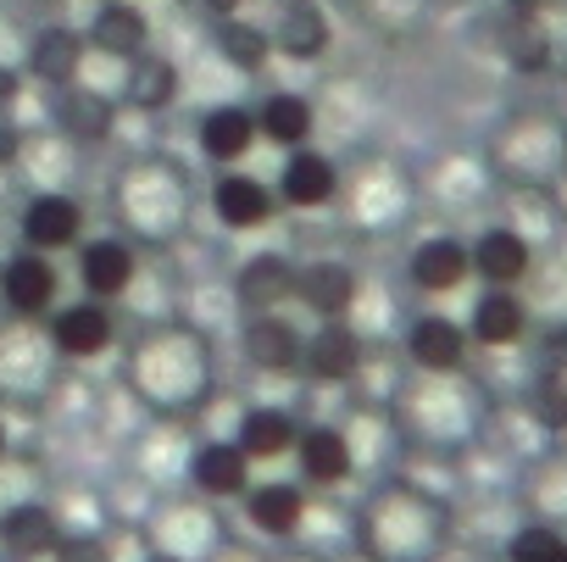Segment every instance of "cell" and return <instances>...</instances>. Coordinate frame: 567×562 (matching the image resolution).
I'll return each instance as SVG.
<instances>
[{"mask_svg": "<svg viewBox=\"0 0 567 562\" xmlns=\"http://www.w3.org/2000/svg\"><path fill=\"white\" fill-rule=\"evenodd\" d=\"M357 545L368 562H434L445 551V512L429 495L390 484L368 501L357 523Z\"/></svg>", "mask_w": 567, "mask_h": 562, "instance_id": "cell-1", "label": "cell"}, {"mask_svg": "<svg viewBox=\"0 0 567 562\" xmlns=\"http://www.w3.org/2000/svg\"><path fill=\"white\" fill-rule=\"evenodd\" d=\"M151 551H156V562H212V556L223 551L217 501L195 495V501L162 507V518H156V529H151Z\"/></svg>", "mask_w": 567, "mask_h": 562, "instance_id": "cell-2", "label": "cell"}, {"mask_svg": "<svg viewBox=\"0 0 567 562\" xmlns=\"http://www.w3.org/2000/svg\"><path fill=\"white\" fill-rule=\"evenodd\" d=\"M62 296V273L45 251H18L7 267H0V307L23 324H40L45 313H56Z\"/></svg>", "mask_w": 567, "mask_h": 562, "instance_id": "cell-3", "label": "cell"}, {"mask_svg": "<svg viewBox=\"0 0 567 562\" xmlns=\"http://www.w3.org/2000/svg\"><path fill=\"white\" fill-rule=\"evenodd\" d=\"M18 234H23V251H45V256L68 251L84 234V206L68 190H34L23 217H18Z\"/></svg>", "mask_w": 567, "mask_h": 562, "instance_id": "cell-4", "label": "cell"}, {"mask_svg": "<svg viewBox=\"0 0 567 562\" xmlns=\"http://www.w3.org/2000/svg\"><path fill=\"white\" fill-rule=\"evenodd\" d=\"M45 340H51L56 357H68V362H90V357L112 351V340H117L112 307H106V302H73V307H56Z\"/></svg>", "mask_w": 567, "mask_h": 562, "instance_id": "cell-5", "label": "cell"}, {"mask_svg": "<svg viewBox=\"0 0 567 562\" xmlns=\"http://www.w3.org/2000/svg\"><path fill=\"white\" fill-rule=\"evenodd\" d=\"M212 212H217V223L228 228V234H256V228H267L272 217H278V195H272V184H261L256 173H217V184H212Z\"/></svg>", "mask_w": 567, "mask_h": 562, "instance_id": "cell-6", "label": "cell"}, {"mask_svg": "<svg viewBox=\"0 0 567 562\" xmlns=\"http://www.w3.org/2000/svg\"><path fill=\"white\" fill-rule=\"evenodd\" d=\"M79 278H84V290L90 302H117L134 290V278H140V256L128 239L117 234H101V239H84L79 251Z\"/></svg>", "mask_w": 567, "mask_h": 562, "instance_id": "cell-7", "label": "cell"}, {"mask_svg": "<svg viewBox=\"0 0 567 562\" xmlns=\"http://www.w3.org/2000/svg\"><path fill=\"white\" fill-rule=\"evenodd\" d=\"M234 302L245 307V318L278 313L284 302H296V262L278 256V251L245 256V267L234 273Z\"/></svg>", "mask_w": 567, "mask_h": 562, "instance_id": "cell-8", "label": "cell"}, {"mask_svg": "<svg viewBox=\"0 0 567 562\" xmlns=\"http://www.w3.org/2000/svg\"><path fill=\"white\" fill-rule=\"evenodd\" d=\"M357 296H362V278L346 262H307V267H296V302L307 313H318V324L351 318Z\"/></svg>", "mask_w": 567, "mask_h": 562, "instance_id": "cell-9", "label": "cell"}, {"mask_svg": "<svg viewBox=\"0 0 567 562\" xmlns=\"http://www.w3.org/2000/svg\"><path fill=\"white\" fill-rule=\"evenodd\" d=\"M272 195H278L284 206H301V212H312V206H329V201L340 195V167H334L323 151L301 145V151H290V156H284Z\"/></svg>", "mask_w": 567, "mask_h": 562, "instance_id": "cell-10", "label": "cell"}, {"mask_svg": "<svg viewBox=\"0 0 567 562\" xmlns=\"http://www.w3.org/2000/svg\"><path fill=\"white\" fill-rule=\"evenodd\" d=\"M250 457L234 446V440H206V446H195L189 451V484L206 495V501H234V495H245L256 479H250Z\"/></svg>", "mask_w": 567, "mask_h": 562, "instance_id": "cell-11", "label": "cell"}, {"mask_svg": "<svg viewBox=\"0 0 567 562\" xmlns=\"http://www.w3.org/2000/svg\"><path fill=\"white\" fill-rule=\"evenodd\" d=\"M245 518H250V529L256 534H267V540H296L301 534V518H307V490L301 484H290V479H272V484H250L245 495Z\"/></svg>", "mask_w": 567, "mask_h": 562, "instance_id": "cell-12", "label": "cell"}, {"mask_svg": "<svg viewBox=\"0 0 567 562\" xmlns=\"http://www.w3.org/2000/svg\"><path fill=\"white\" fill-rule=\"evenodd\" d=\"M239 346H245V362L261 368V374H296L307 335L284 313H256V318H245V340Z\"/></svg>", "mask_w": 567, "mask_h": 562, "instance_id": "cell-13", "label": "cell"}, {"mask_svg": "<svg viewBox=\"0 0 567 562\" xmlns=\"http://www.w3.org/2000/svg\"><path fill=\"white\" fill-rule=\"evenodd\" d=\"M301 368H307L318 385H346V379H357V368H362V335L351 329V318L318 324V335H307V346H301Z\"/></svg>", "mask_w": 567, "mask_h": 562, "instance_id": "cell-14", "label": "cell"}, {"mask_svg": "<svg viewBox=\"0 0 567 562\" xmlns=\"http://www.w3.org/2000/svg\"><path fill=\"white\" fill-rule=\"evenodd\" d=\"M296 440H301V423H296L290 407L256 401V407H245L239 423H234V446H239L250 462H278V457H290Z\"/></svg>", "mask_w": 567, "mask_h": 562, "instance_id": "cell-15", "label": "cell"}, {"mask_svg": "<svg viewBox=\"0 0 567 562\" xmlns=\"http://www.w3.org/2000/svg\"><path fill=\"white\" fill-rule=\"evenodd\" d=\"M296 462L307 473V484L318 490H334L357 473V457H351V435L334 429V423H307L301 440H296Z\"/></svg>", "mask_w": 567, "mask_h": 562, "instance_id": "cell-16", "label": "cell"}, {"mask_svg": "<svg viewBox=\"0 0 567 562\" xmlns=\"http://www.w3.org/2000/svg\"><path fill=\"white\" fill-rule=\"evenodd\" d=\"M406 357L423 374H456L467 362V329L456 318H445V313H423L406 329Z\"/></svg>", "mask_w": 567, "mask_h": 562, "instance_id": "cell-17", "label": "cell"}, {"mask_svg": "<svg viewBox=\"0 0 567 562\" xmlns=\"http://www.w3.org/2000/svg\"><path fill=\"white\" fill-rule=\"evenodd\" d=\"M267 40H272L278 57H290V62H318L329 51L334 29H329V12L318 7V0H296V7L278 12V23L267 29Z\"/></svg>", "mask_w": 567, "mask_h": 562, "instance_id": "cell-18", "label": "cell"}, {"mask_svg": "<svg viewBox=\"0 0 567 562\" xmlns=\"http://www.w3.org/2000/svg\"><path fill=\"white\" fill-rule=\"evenodd\" d=\"M250 117H256V134H261L267 145H278V151H301V145H312V129H318L312 101L296 95V90H272Z\"/></svg>", "mask_w": 567, "mask_h": 562, "instance_id": "cell-19", "label": "cell"}, {"mask_svg": "<svg viewBox=\"0 0 567 562\" xmlns=\"http://www.w3.org/2000/svg\"><path fill=\"white\" fill-rule=\"evenodd\" d=\"M467 256H473V273L484 278L489 290H512L517 278L528 273V262H534V251H528V239L517 228H484L467 245Z\"/></svg>", "mask_w": 567, "mask_h": 562, "instance_id": "cell-20", "label": "cell"}, {"mask_svg": "<svg viewBox=\"0 0 567 562\" xmlns=\"http://www.w3.org/2000/svg\"><path fill=\"white\" fill-rule=\"evenodd\" d=\"M412 285L417 290H429V296H451L462 278L473 273V256H467V245L456 239V234H429L417 251H412Z\"/></svg>", "mask_w": 567, "mask_h": 562, "instance_id": "cell-21", "label": "cell"}, {"mask_svg": "<svg viewBox=\"0 0 567 562\" xmlns=\"http://www.w3.org/2000/svg\"><path fill=\"white\" fill-rule=\"evenodd\" d=\"M56 534H62V518H56V507H45L40 495H29V501H18V507L0 512V551H7V556H23V562H29V556L51 551Z\"/></svg>", "mask_w": 567, "mask_h": 562, "instance_id": "cell-22", "label": "cell"}, {"mask_svg": "<svg viewBox=\"0 0 567 562\" xmlns=\"http://www.w3.org/2000/svg\"><path fill=\"white\" fill-rule=\"evenodd\" d=\"M140 379L156 390V396H195L206 385V362H200V346H189L184 335H173L156 357L140 362Z\"/></svg>", "mask_w": 567, "mask_h": 562, "instance_id": "cell-23", "label": "cell"}, {"mask_svg": "<svg viewBox=\"0 0 567 562\" xmlns=\"http://www.w3.org/2000/svg\"><path fill=\"white\" fill-rule=\"evenodd\" d=\"M90 45H95L101 57H112V62H134V57H145V45H151V23H145L140 7H128V0H112V7H101L95 23H90Z\"/></svg>", "mask_w": 567, "mask_h": 562, "instance_id": "cell-24", "label": "cell"}, {"mask_svg": "<svg viewBox=\"0 0 567 562\" xmlns=\"http://www.w3.org/2000/svg\"><path fill=\"white\" fill-rule=\"evenodd\" d=\"M195 140H200V156H206L212 167H234V162L256 145V117H250L245 106H212V112L200 117Z\"/></svg>", "mask_w": 567, "mask_h": 562, "instance_id": "cell-25", "label": "cell"}, {"mask_svg": "<svg viewBox=\"0 0 567 562\" xmlns=\"http://www.w3.org/2000/svg\"><path fill=\"white\" fill-rule=\"evenodd\" d=\"M56 117H62V134L79 145H95V140H106L112 129H117V106H112V95H101V90H90V84H68L62 90V101H56Z\"/></svg>", "mask_w": 567, "mask_h": 562, "instance_id": "cell-26", "label": "cell"}, {"mask_svg": "<svg viewBox=\"0 0 567 562\" xmlns=\"http://www.w3.org/2000/svg\"><path fill=\"white\" fill-rule=\"evenodd\" d=\"M528 329V307L512 296V290H484L473 302V318H467V340L478 346H517Z\"/></svg>", "mask_w": 567, "mask_h": 562, "instance_id": "cell-27", "label": "cell"}, {"mask_svg": "<svg viewBox=\"0 0 567 562\" xmlns=\"http://www.w3.org/2000/svg\"><path fill=\"white\" fill-rule=\"evenodd\" d=\"M29 68H34L45 84H56V90L79 84V73H84V34H73V29H45V34L34 40V51H29Z\"/></svg>", "mask_w": 567, "mask_h": 562, "instance_id": "cell-28", "label": "cell"}, {"mask_svg": "<svg viewBox=\"0 0 567 562\" xmlns=\"http://www.w3.org/2000/svg\"><path fill=\"white\" fill-rule=\"evenodd\" d=\"M123 95H128V106H140V112H162V106H173V95H178V73H173L162 57H134V62H128V79H123Z\"/></svg>", "mask_w": 567, "mask_h": 562, "instance_id": "cell-29", "label": "cell"}, {"mask_svg": "<svg viewBox=\"0 0 567 562\" xmlns=\"http://www.w3.org/2000/svg\"><path fill=\"white\" fill-rule=\"evenodd\" d=\"M217 51H223L239 73H256V68L272 57V40H267V29H256V23H245V18H223V23H217Z\"/></svg>", "mask_w": 567, "mask_h": 562, "instance_id": "cell-30", "label": "cell"}, {"mask_svg": "<svg viewBox=\"0 0 567 562\" xmlns=\"http://www.w3.org/2000/svg\"><path fill=\"white\" fill-rule=\"evenodd\" d=\"M506 51H512V62H517L523 73H539V68L550 62V45H545V29H539V18H517V12H512Z\"/></svg>", "mask_w": 567, "mask_h": 562, "instance_id": "cell-31", "label": "cell"}, {"mask_svg": "<svg viewBox=\"0 0 567 562\" xmlns=\"http://www.w3.org/2000/svg\"><path fill=\"white\" fill-rule=\"evenodd\" d=\"M561 556H567V540L556 529H545V523L517 529L512 545H506V562H561Z\"/></svg>", "mask_w": 567, "mask_h": 562, "instance_id": "cell-32", "label": "cell"}, {"mask_svg": "<svg viewBox=\"0 0 567 562\" xmlns=\"http://www.w3.org/2000/svg\"><path fill=\"white\" fill-rule=\"evenodd\" d=\"M534 418L545 423V429H567V374H545L539 385H534Z\"/></svg>", "mask_w": 567, "mask_h": 562, "instance_id": "cell-33", "label": "cell"}, {"mask_svg": "<svg viewBox=\"0 0 567 562\" xmlns=\"http://www.w3.org/2000/svg\"><path fill=\"white\" fill-rule=\"evenodd\" d=\"M506 7H512L517 18H539L545 7H556V0H506Z\"/></svg>", "mask_w": 567, "mask_h": 562, "instance_id": "cell-34", "label": "cell"}, {"mask_svg": "<svg viewBox=\"0 0 567 562\" xmlns=\"http://www.w3.org/2000/svg\"><path fill=\"white\" fill-rule=\"evenodd\" d=\"M212 562H261V556H256V551H234V545H223Z\"/></svg>", "mask_w": 567, "mask_h": 562, "instance_id": "cell-35", "label": "cell"}, {"mask_svg": "<svg viewBox=\"0 0 567 562\" xmlns=\"http://www.w3.org/2000/svg\"><path fill=\"white\" fill-rule=\"evenodd\" d=\"M206 7H212L217 18H234V12H239V0H206Z\"/></svg>", "mask_w": 567, "mask_h": 562, "instance_id": "cell-36", "label": "cell"}, {"mask_svg": "<svg viewBox=\"0 0 567 562\" xmlns=\"http://www.w3.org/2000/svg\"><path fill=\"white\" fill-rule=\"evenodd\" d=\"M284 562H329V556H318V551H296V556H284Z\"/></svg>", "mask_w": 567, "mask_h": 562, "instance_id": "cell-37", "label": "cell"}, {"mask_svg": "<svg viewBox=\"0 0 567 562\" xmlns=\"http://www.w3.org/2000/svg\"><path fill=\"white\" fill-rule=\"evenodd\" d=\"M0 462H7V418H0Z\"/></svg>", "mask_w": 567, "mask_h": 562, "instance_id": "cell-38", "label": "cell"}, {"mask_svg": "<svg viewBox=\"0 0 567 562\" xmlns=\"http://www.w3.org/2000/svg\"><path fill=\"white\" fill-rule=\"evenodd\" d=\"M284 7H296V0H284Z\"/></svg>", "mask_w": 567, "mask_h": 562, "instance_id": "cell-39", "label": "cell"}, {"mask_svg": "<svg viewBox=\"0 0 567 562\" xmlns=\"http://www.w3.org/2000/svg\"><path fill=\"white\" fill-rule=\"evenodd\" d=\"M561 562H567V556H561Z\"/></svg>", "mask_w": 567, "mask_h": 562, "instance_id": "cell-40", "label": "cell"}]
</instances>
